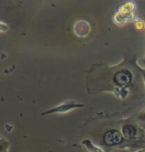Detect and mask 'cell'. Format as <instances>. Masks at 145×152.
<instances>
[{"label":"cell","mask_w":145,"mask_h":152,"mask_svg":"<svg viewBox=\"0 0 145 152\" xmlns=\"http://www.w3.org/2000/svg\"><path fill=\"white\" fill-rule=\"evenodd\" d=\"M82 107V104H78V102H75L74 100H68V102H64V104H60L59 107H54L52 110L46 111L44 113V114L46 113H68V111L74 110V108H77V107Z\"/></svg>","instance_id":"obj_1"},{"label":"cell","mask_w":145,"mask_h":152,"mask_svg":"<svg viewBox=\"0 0 145 152\" xmlns=\"http://www.w3.org/2000/svg\"><path fill=\"white\" fill-rule=\"evenodd\" d=\"M82 145L87 148V150L89 152H104L103 150H101L99 147H98V146L93 145V143L90 142V140H87V139L82 141Z\"/></svg>","instance_id":"obj_2"},{"label":"cell","mask_w":145,"mask_h":152,"mask_svg":"<svg viewBox=\"0 0 145 152\" xmlns=\"http://www.w3.org/2000/svg\"><path fill=\"white\" fill-rule=\"evenodd\" d=\"M135 28L138 30H142L145 28V23L143 21H137L135 23Z\"/></svg>","instance_id":"obj_3"}]
</instances>
